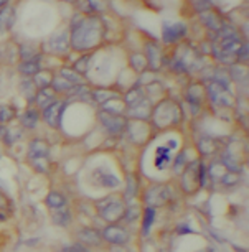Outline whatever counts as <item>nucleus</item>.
Instances as JSON below:
<instances>
[{
    "instance_id": "obj_1",
    "label": "nucleus",
    "mask_w": 249,
    "mask_h": 252,
    "mask_svg": "<svg viewBox=\"0 0 249 252\" xmlns=\"http://www.w3.org/2000/svg\"><path fill=\"white\" fill-rule=\"evenodd\" d=\"M71 50L79 53L93 51L106 38V25L99 15H84L78 12L70 25Z\"/></svg>"
},
{
    "instance_id": "obj_15",
    "label": "nucleus",
    "mask_w": 249,
    "mask_h": 252,
    "mask_svg": "<svg viewBox=\"0 0 249 252\" xmlns=\"http://www.w3.org/2000/svg\"><path fill=\"white\" fill-rule=\"evenodd\" d=\"M78 237L84 246H89V247H99L101 242L104 241L101 232L93 229V227H84V229H81L78 232Z\"/></svg>"
},
{
    "instance_id": "obj_43",
    "label": "nucleus",
    "mask_w": 249,
    "mask_h": 252,
    "mask_svg": "<svg viewBox=\"0 0 249 252\" xmlns=\"http://www.w3.org/2000/svg\"><path fill=\"white\" fill-rule=\"evenodd\" d=\"M65 251H70V252H86V246L84 244H74V246H70V247H65Z\"/></svg>"
},
{
    "instance_id": "obj_46",
    "label": "nucleus",
    "mask_w": 249,
    "mask_h": 252,
    "mask_svg": "<svg viewBox=\"0 0 249 252\" xmlns=\"http://www.w3.org/2000/svg\"><path fill=\"white\" fill-rule=\"evenodd\" d=\"M3 204H5V198H3V194L0 193V206L3 208Z\"/></svg>"
},
{
    "instance_id": "obj_40",
    "label": "nucleus",
    "mask_w": 249,
    "mask_h": 252,
    "mask_svg": "<svg viewBox=\"0 0 249 252\" xmlns=\"http://www.w3.org/2000/svg\"><path fill=\"white\" fill-rule=\"evenodd\" d=\"M137 178L134 177V175H129V185H127V189H126V196H131L132 194V198L136 196V193H137Z\"/></svg>"
},
{
    "instance_id": "obj_36",
    "label": "nucleus",
    "mask_w": 249,
    "mask_h": 252,
    "mask_svg": "<svg viewBox=\"0 0 249 252\" xmlns=\"http://www.w3.org/2000/svg\"><path fill=\"white\" fill-rule=\"evenodd\" d=\"M170 161H172L170 150L167 149V147H160V149L157 150V161H155V165L159 166V168H165V165L170 163Z\"/></svg>"
},
{
    "instance_id": "obj_32",
    "label": "nucleus",
    "mask_w": 249,
    "mask_h": 252,
    "mask_svg": "<svg viewBox=\"0 0 249 252\" xmlns=\"http://www.w3.org/2000/svg\"><path fill=\"white\" fill-rule=\"evenodd\" d=\"M93 60V53H86V55H81L78 60L73 63V68L78 71L79 74H86L89 71V63Z\"/></svg>"
},
{
    "instance_id": "obj_12",
    "label": "nucleus",
    "mask_w": 249,
    "mask_h": 252,
    "mask_svg": "<svg viewBox=\"0 0 249 252\" xmlns=\"http://www.w3.org/2000/svg\"><path fill=\"white\" fill-rule=\"evenodd\" d=\"M145 58H147V69H152L159 73V69L164 64V53L157 41H147L145 43Z\"/></svg>"
},
{
    "instance_id": "obj_14",
    "label": "nucleus",
    "mask_w": 249,
    "mask_h": 252,
    "mask_svg": "<svg viewBox=\"0 0 249 252\" xmlns=\"http://www.w3.org/2000/svg\"><path fill=\"white\" fill-rule=\"evenodd\" d=\"M152 111H154L152 102L147 97H142L136 106L129 107V116L136 121H148V119H152Z\"/></svg>"
},
{
    "instance_id": "obj_6",
    "label": "nucleus",
    "mask_w": 249,
    "mask_h": 252,
    "mask_svg": "<svg viewBox=\"0 0 249 252\" xmlns=\"http://www.w3.org/2000/svg\"><path fill=\"white\" fill-rule=\"evenodd\" d=\"M207 96L210 97L214 106L219 107H229L236 102V97L233 96L231 91L226 88H223L221 84L214 83V81H210V84L207 86Z\"/></svg>"
},
{
    "instance_id": "obj_39",
    "label": "nucleus",
    "mask_w": 249,
    "mask_h": 252,
    "mask_svg": "<svg viewBox=\"0 0 249 252\" xmlns=\"http://www.w3.org/2000/svg\"><path fill=\"white\" fill-rule=\"evenodd\" d=\"M13 117H15V109L12 106H7V104L0 106V124L10 122Z\"/></svg>"
},
{
    "instance_id": "obj_21",
    "label": "nucleus",
    "mask_w": 249,
    "mask_h": 252,
    "mask_svg": "<svg viewBox=\"0 0 249 252\" xmlns=\"http://www.w3.org/2000/svg\"><path fill=\"white\" fill-rule=\"evenodd\" d=\"M51 220H53L56 226L66 227V226H70V222H71V211L65 206L55 208L53 211H51Z\"/></svg>"
},
{
    "instance_id": "obj_34",
    "label": "nucleus",
    "mask_w": 249,
    "mask_h": 252,
    "mask_svg": "<svg viewBox=\"0 0 249 252\" xmlns=\"http://www.w3.org/2000/svg\"><path fill=\"white\" fill-rule=\"evenodd\" d=\"M51 88L55 89L56 94H70L71 88H73V84H70L68 81L63 79L61 76H55L53 83H51Z\"/></svg>"
},
{
    "instance_id": "obj_35",
    "label": "nucleus",
    "mask_w": 249,
    "mask_h": 252,
    "mask_svg": "<svg viewBox=\"0 0 249 252\" xmlns=\"http://www.w3.org/2000/svg\"><path fill=\"white\" fill-rule=\"evenodd\" d=\"M155 220V208L152 206H147L143 209V221H142V232L143 234H147L148 231H150V226L152 222Z\"/></svg>"
},
{
    "instance_id": "obj_26",
    "label": "nucleus",
    "mask_w": 249,
    "mask_h": 252,
    "mask_svg": "<svg viewBox=\"0 0 249 252\" xmlns=\"http://www.w3.org/2000/svg\"><path fill=\"white\" fill-rule=\"evenodd\" d=\"M218 149H219L218 140L210 139V137H203V139L198 142V150L202 155H214L218 152Z\"/></svg>"
},
{
    "instance_id": "obj_28",
    "label": "nucleus",
    "mask_w": 249,
    "mask_h": 252,
    "mask_svg": "<svg viewBox=\"0 0 249 252\" xmlns=\"http://www.w3.org/2000/svg\"><path fill=\"white\" fill-rule=\"evenodd\" d=\"M142 97H145V94H143V91L139 86H134L131 88L129 91L124 94V99L122 101L126 102V106L127 107H132V106H136V104L141 101Z\"/></svg>"
},
{
    "instance_id": "obj_37",
    "label": "nucleus",
    "mask_w": 249,
    "mask_h": 252,
    "mask_svg": "<svg viewBox=\"0 0 249 252\" xmlns=\"http://www.w3.org/2000/svg\"><path fill=\"white\" fill-rule=\"evenodd\" d=\"M219 182H221V185H224V187H234V185L239 183V172H236V170H228V172L219 178Z\"/></svg>"
},
{
    "instance_id": "obj_41",
    "label": "nucleus",
    "mask_w": 249,
    "mask_h": 252,
    "mask_svg": "<svg viewBox=\"0 0 249 252\" xmlns=\"http://www.w3.org/2000/svg\"><path fill=\"white\" fill-rule=\"evenodd\" d=\"M139 215H141V211H139V208L137 206H134V208H126V213H124V220H127V221H136Z\"/></svg>"
},
{
    "instance_id": "obj_25",
    "label": "nucleus",
    "mask_w": 249,
    "mask_h": 252,
    "mask_svg": "<svg viewBox=\"0 0 249 252\" xmlns=\"http://www.w3.org/2000/svg\"><path fill=\"white\" fill-rule=\"evenodd\" d=\"M58 76H61V78L66 79L70 84H73V86L83 83V74H79L74 68H68V66H63V68H60Z\"/></svg>"
},
{
    "instance_id": "obj_47",
    "label": "nucleus",
    "mask_w": 249,
    "mask_h": 252,
    "mask_svg": "<svg viewBox=\"0 0 249 252\" xmlns=\"http://www.w3.org/2000/svg\"><path fill=\"white\" fill-rule=\"evenodd\" d=\"M63 2H76V0H63Z\"/></svg>"
},
{
    "instance_id": "obj_19",
    "label": "nucleus",
    "mask_w": 249,
    "mask_h": 252,
    "mask_svg": "<svg viewBox=\"0 0 249 252\" xmlns=\"http://www.w3.org/2000/svg\"><path fill=\"white\" fill-rule=\"evenodd\" d=\"M15 23V8L7 5L0 10V33H7L12 30Z\"/></svg>"
},
{
    "instance_id": "obj_16",
    "label": "nucleus",
    "mask_w": 249,
    "mask_h": 252,
    "mask_svg": "<svg viewBox=\"0 0 249 252\" xmlns=\"http://www.w3.org/2000/svg\"><path fill=\"white\" fill-rule=\"evenodd\" d=\"M41 58H43V55L36 56V58H33V60L20 61V64H18V73L23 74L25 78H33V76H35L38 71L43 68Z\"/></svg>"
},
{
    "instance_id": "obj_44",
    "label": "nucleus",
    "mask_w": 249,
    "mask_h": 252,
    "mask_svg": "<svg viewBox=\"0 0 249 252\" xmlns=\"http://www.w3.org/2000/svg\"><path fill=\"white\" fill-rule=\"evenodd\" d=\"M8 3H10V0H0V10H2L3 7H7Z\"/></svg>"
},
{
    "instance_id": "obj_24",
    "label": "nucleus",
    "mask_w": 249,
    "mask_h": 252,
    "mask_svg": "<svg viewBox=\"0 0 249 252\" xmlns=\"http://www.w3.org/2000/svg\"><path fill=\"white\" fill-rule=\"evenodd\" d=\"M38 121H40V112H38V109H27L25 112H23V116L20 119L22 126L27 127V129H33V127H36Z\"/></svg>"
},
{
    "instance_id": "obj_3",
    "label": "nucleus",
    "mask_w": 249,
    "mask_h": 252,
    "mask_svg": "<svg viewBox=\"0 0 249 252\" xmlns=\"http://www.w3.org/2000/svg\"><path fill=\"white\" fill-rule=\"evenodd\" d=\"M96 206H98L99 216L109 224L111 222H119L124 218V213H126V206L117 196H107L106 199H99V201H96Z\"/></svg>"
},
{
    "instance_id": "obj_31",
    "label": "nucleus",
    "mask_w": 249,
    "mask_h": 252,
    "mask_svg": "<svg viewBox=\"0 0 249 252\" xmlns=\"http://www.w3.org/2000/svg\"><path fill=\"white\" fill-rule=\"evenodd\" d=\"M91 94H93V101L98 104L106 102L112 97H119V93L111 91V89H96V91H91Z\"/></svg>"
},
{
    "instance_id": "obj_42",
    "label": "nucleus",
    "mask_w": 249,
    "mask_h": 252,
    "mask_svg": "<svg viewBox=\"0 0 249 252\" xmlns=\"http://www.w3.org/2000/svg\"><path fill=\"white\" fill-rule=\"evenodd\" d=\"M33 165H35L36 170H40V172L46 173L48 172V161H46V157H41V158H33Z\"/></svg>"
},
{
    "instance_id": "obj_20",
    "label": "nucleus",
    "mask_w": 249,
    "mask_h": 252,
    "mask_svg": "<svg viewBox=\"0 0 249 252\" xmlns=\"http://www.w3.org/2000/svg\"><path fill=\"white\" fill-rule=\"evenodd\" d=\"M48 152H50V145L46 144L45 140L41 139H35L30 142V147H28V157L30 160L33 158H41V157H46Z\"/></svg>"
},
{
    "instance_id": "obj_4",
    "label": "nucleus",
    "mask_w": 249,
    "mask_h": 252,
    "mask_svg": "<svg viewBox=\"0 0 249 252\" xmlns=\"http://www.w3.org/2000/svg\"><path fill=\"white\" fill-rule=\"evenodd\" d=\"M46 50L53 55H66L71 50V35L70 28H60L53 35L50 36V40H46Z\"/></svg>"
},
{
    "instance_id": "obj_5",
    "label": "nucleus",
    "mask_w": 249,
    "mask_h": 252,
    "mask_svg": "<svg viewBox=\"0 0 249 252\" xmlns=\"http://www.w3.org/2000/svg\"><path fill=\"white\" fill-rule=\"evenodd\" d=\"M98 117L111 135H122L124 132L127 130L129 121L126 116H122V114H112V112H107L103 109V111L98 114Z\"/></svg>"
},
{
    "instance_id": "obj_13",
    "label": "nucleus",
    "mask_w": 249,
    "mask_h": 252,
    "mask_svg": "<svg viewBox=\"0 0 249 252\" xmlns=\"http://www.w3.org/2000/svg\"><path fill=\"white\" fill-rule=\"evenodd\" d=\"M198 20L202 22V25L205 28H208V30H212L214 33L219 32V28L223 27V17L218 15L216 12L212 10V8H207V10H200L198 12Z\"/></svg>"
},
{
    "instance_id": "obj_22",
    "label": "nucleus",
    "mask_w": 249,
    "mask_h": 252,
    "mask_svg": "<svg viewBox=\"0 0 249 252\" xmlns=\"http://www.w3.org/2000/svg\"><path fill=\"white\" fill-rule=\"evenodd\" d=\"M53 78H55V73L51 69H46V68H41L38 73L33 76V81H35L36 88L41 89V88H46V86H51L53 83Z\"/></svg>"
},
{
    "instance_id": "obj_10",
    "label": "nucleus",
    "mask_w": 249,
    "mask_h": 252,
    "mask_svg": "<svg viewBox=\"0 0 249 252\" xmlns=\"http://www.w3.org/2000/svg\"><path fill=\"white\" fill-rule=\"evenodd\" d=\"M65 109H66V102L61 101V99H55L50 106H46L45 109H43V119H45V122L50 127H53V129H60Z\"/></svg>"
},
{
    "instance_id": "obj_7",
    "label": "nucleus",
    "mask_w": 249,
    "mask_h": 252,
    "mask_svg": "<svg viewBox=\"0 0 249 252\" xmlns=\"http://www.w3.org/2000/svg\"><path fill=\"white\" fill-rule=\"evenodd\" d=\"M200 166H202V161L195 160L183 168V175H181V188L185 189V193L193 194L196 189H198V187H200Z\"/></svg>"
},
{
    "instance_id": "obj_27",
    "label": "nucleus",
    "mask_w": 249,
    "mask_h": 252,
    "mask_svg": "<svg viewBox=\"0 0 249 252\" xmlns=\"http://www.w3.org/2000/svg\"><path fill=\"white\" fill-rule=\"evenodd\" d=\"M43 53H40V48L33 43H25V45H20L18 48V56H20V61H27V60H33L36 56H40Z\"/></svg>"
},
{
    "instance_id": "obj_30",
    "label": "nucleus",
    "mask_w": 249,
    "mask_h": 252,
    "mask_svg": "<svg viewBox=\"0 0 249 252\" xmlns=\"http://www.w3.org/2000/svg\"><path fill=\"white\" fill-rule=\"evenodd\" d=\"M126 102L122 101V99L119 97H112L109 99V101L103 102V109L107 112H112V114H122L124 111H126Z\"/></svg>"
},
{
    "instance_id": "obj_23",
    "label": "nucleus",
    "mask_w": 249,
    "mask_h": 252,
    "mask_svg": "<svg viewBox=\"0 0 249 252\" xmlns=\"http://www.w3.org/2000/svg\"><path fill=\"white\" fill-rule=\"evenodd\" d=\"M129 66L136 71V73H143V71L147 69V58L143 53H132L131 56H129Z\"/></svg>"
},
{
    "instance_id": "obj_29",
    "label": "nucleus",
    "mask_w": 249,
    "mask_h": 252,
    "mask_svg": "<svg viewBox=\"0 0 249 252\" xmlns=\"http://www.w3.org/2000/svg\"><path fill=\"white\" fill-rule=\"evenodd\" d=\"M20 93L28 99V101H35V96H36V93H38V88H36L35 81H33V79H27V78L22 79Z\"/></svg>"
},
{
    "instance_id": "obj_18",
    "label": "nucleus",
    "mask_w": 249,
    "mask_h": 252,
    "mask_svg": "<svg viewBox=\"0 0 249 252\" xmlns=\"http://www.w3.org/2000/svg\"><path fill=\"white\" fill-rule=\"evenodd\" d=\"M56 99V91L51 86H46V88H41L38 89L36 96H35V102H36V107L38 109H45L46 106H50Z\"/></svg>"
},
{
    "instance_id": "obj_9",
    "label": "nucleus",
    "mask_w": 249,
    "mask_h": 252,
    "mask_svg": "<svg viewBox=\"0 0 249 252\" xmlns=\"http://www.w3.org/2000/svg\"><path fill=\"white\" fill-rule=\"evenodd\" d=\"M170 199H172L170 188L165 187V185H154V187L148 188L145 194H143V201H145L147 206H152V208L164 206Z\"/></svg>"
},
{
    "instance_id": "obj_17",
    "label": "nucleus",
    "mask_w": 249,
    "mask_h": 252,
    "mask_svg": "<svg viewBox=\"0 0 249 252\" xmlns=\"http://www.w3.org/2000/svg\"><path fill=\"white\" fill-rule=\"evenodd\" d=\"M93 178L94 182L99 185V187H104V188H117L121 182H119V178L116 175H112L111 172H103V170H96L93 173Z\"/></svg>"
},
{
    "instance_id": "obj_45",
    "label": "nucleus",
    "mask_w": 249,
    "mask_h": 252,
    "mask_svg": "<svg viewBox=\"0 0 249 252\" xmlns=\"http://www.w3.org/2000/svg\"><path fill=\"white\" fill-rule=\"evenodd\" d=\"M7 218V215L3 213V209H2V206H0V221H3Z\"/></svg>"
},
{
    "instance_id": "obj_38",
    "label": "nucleus",
    "mask_w": 249,
    "mask_h": 252,
    "mask_svg": "<svg viewBox=\"0 0 249 252\" xmlns=\"http://www.w3.org/2000/svg\"><path fill=\"white\" fill-rule=\"evenodd\" d=\"M226 172H228V168H226V165H224L223 161H214V163L210 166L208 175L212 177V180H214V178L219 180Z\"/></svg>"
},
{
    "instance_id": "obj_8",
    "label": "nucleus",
    "mask_w": 249,
    "mask_h": 252,
    "mask_svg": "<svg viewBox=\"0 0 249 252\" xmlns=\"http://www.w3.org/2000/svg\"><path fill=\"white\" fill-rule=\"evenodd\" d=\"M186 33H188V28H186L185 23L165 22L164 28H162V40H164L165 45H177V43H180L181 40H185Z\"/></svg>"
},
{
    "instance_id": "obj_2",
    "label": "nucleus",
    "mask_w": 249,
    "mask_h": 252,
    "mask_svg": "<svg viewBox=\"0 0 249 252\" xmlns=\"http://www.w3.org/2000/svg\"><path fill=\"white\" fill-rule=\"evenodd\" d=\"M152 117L155 119V122L159 124V127H170L181 121V111L174 101L164 99V101L159 102L154 107Z\"/></svg>"
},
{
    "instance_id": "obj_11",
    "label": "nucleus",
    "mask_w": 249,
    "mask_h": 252,
    "mask_svg": "<svg viewBox=\"0 0 249 252\" xmlns=\"http://www.w3.org/2000/svg\"><path fill=\"white\" fill-rule=\"evenodd\" d=\"M103 239L109 242V244L114 246H124L127 244L129 239H131V234L126 227L116 224V222H111L109 226H106V229L103 231Z\"/></svg>"
},
{
    "instance_id": "obj_33",
    "label": "nucleus",
    "mask_w": 249,
    "mask_h": 252,
    "mask_svg": "<svg viewBox=\"0 0 249 252\" xmlns=\"http://www.w3.org/2000/svg\"><path fill=\"white\" fill-rule=\"evenodd\" d=\"M45 203H46V206L50 208V209H55V208L65 206V204H66V198L61 193H58V191H51L46 196Z\"/></svg>"
}]
</instances>
